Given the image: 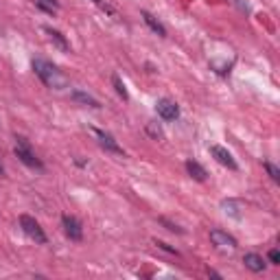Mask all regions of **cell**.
<instances>
[{"label": "cell", "instance_id": "obj_1", "mask_svg": "<svg viewBox=\"0 0 280 280\" xmlns=\"http://www.w3.org/2000/svg\"><path fill=\"white\" fill-rule=\"evenodd\" d=\"M33 70H35V75L42 79V84L46 88H53V90H62L68 86V79H66L64 72L57 68L55 64L46 62V59H35L33 62Z\"/></svg>", "mask_w": 280, "mask_h": 280}, {"label": "cell", "instance_id": "obj_2", "mask_svg": "<svg viewBox=\"0 0 280 280\" xmlns=\"http://www.w3.org/2000/svg\"><path fill=\"white\" fill-rule=\"evenodd\" d=\"M15 140H18V143H15V155H18V160L24 162V164H27V167H31V169L42 171V169H44V164H42V160H39L35 153L31 151L29 140H27V138H22V136H18Z\"/></svg>", "mask_w": 280, "mask_h": 280}, {"label": "cell", "instance_id": "obj_3", "mask_svg": "<svg viewBox=\"0 0 280 280\" xmlns=\"http://www.w3.org/2000/svg\"><path fill=\"white\" fill-rule=\"evenodd\" d=\"M20 228L24 230V234H27L29 238H33L35 243H39V245H44V243H46V234H44L42 226H39L33 217L22 215V217H20Z\"/></svg>", "mask_w": 280, "mask_h": 280}, {"label": "cell", "instance_id": "obj_4", "mask_svg": "<svg viewBox=\"0 0 280 280\" xmlns=\"http://www.w3.org/2000/svg\"><path fill=\"white\" fill-rule=\"evenodd\" d=\"M210 241H212V245H215L217 250H224V252L236 250V238L230 236L228 232H224V230H212V232H210Z\"/></svg>", "mask_w": 280, "mask_h": 280}, {"label": "cell", "instance_id": "obj_5", "mask_svg": "<svg viewBox=\"0 0 280 280\" xmlns=\"http://www.w3.org/2000/svg\"><path fill=\"white\" fill-rule=\"evenodd\" d=\"M62 226H64V232H66V236H68L70 241H81V238H84V228H81L79 219L70 217V215H64L62 217Z\"/></svg>", "mask_w": 280, "mask_h": 280}, {"label": "cell", "instance_id": "obj_6", "mask_svg": "<svg viewBox=\"0 0 280 280\" xmlns=\"http://www.w3.org/2000/svg\"><path fill=\"white\" fill-rule=\"evenodd\" d=\"M92 134L98 138V145L103 147L105 151H110V153H116V155H123L125 151H123V147L114 140V136H110L108 131H101V129H92Z\"/></svg>", "mask_w": 280, "mask_h": 280}, {"label": "cell", "instance_id": "obj_7", "mask_svg": "<svg viewBox=\"0 0 280 280\" xmlns=\"http://www.w3.org/2000/svg\"><path fill=\"white\" fill-rule=\"evenodd\" d=\"M155 110H158L160 118L164 121H175L179 116V108L175 101H171V98H160L158 103H155Z\"/></svg>", "mask_w": 280, "mask_h": 280}, {"label": "cell", "instance_id": "obj_8", "mask_svg": "<svg viewBox=\"0 0 280 280\" xmlns=\"http://www.w3.org/2000/svg\"><path fill=\"white\" fill-rule=\"evenodd\" d=\"M210 153H212V158H215L219 164H224V167L236 171V160L232 158V153H230V151L226 149V147H221V145H212V147H210Z\"/></svg>", "mask_w": 280, "mask_h": 280}, {"label": "cell", "instance_id": "obj_9", "mask_svg": "<svg viewBox=\"0 0 280 280\" xmlns=\"http://www.w3.org/2000/svg\"><path fill=\"white\" fill-rule=\"evenodd\" d=\"M140 15H143V20L147 22V27H149V29L155 33V35H160V37H167V29L162 27V22H160L158 18H153V15H151L149 11H143Z\"/></svg>", "mask_w": 280, "mask_h": 280}, {"label": "cell", "instance_id": "obj_10", "mask_svg": "<svg viewBox=\"0 0 280 280\" xmlns=\"http://www.w3.org/2000/svg\"><path fill=\"white\" fill-rule=\"evenodd\" d=\"M186 171H188V175H191L193 179H197V182H206V177H208L206 169L202 167L199 162H195V160H188L186 162Z\"/></svg>", "mask_w": 280, "mask_h": 280}, {"label": "cell", "instance_id": "obj_11", "mask_svg": "<svg viewBox=\"0 0 280 280\" xmlns=\"http://www.w3.org/2000/svg\"><path fill=\"white\" fill-rule=\"evenodd\" d=\"M243 263H245V267L252 269V271H256V274L265 269V258H263L261 254H245Z\"/></svg>", "mask_w": 280, "mask_h": 280}, {"label": "cell", "instance_id": "obj_12", "mask_svg": "<svg viewBox=\"0 0 280 280\" xmlns=\"http://www.w3.org/2000/svg\"><path fill=\"white\" fill-rule=\"evenodd\" d=\"M44 31H46V35L51 37V42H55L57 46L62 48V51H70V44H68V39L64 37V33H59L57 29H51V27H46Z\"/></svg>", "mask_w": 280, "mask_h": 280}, {"label": "cell", "instance_id": "obj_13", "mask_svg": "<svg viewBox=\"0 0 280 280\" xmlns=\"http://www.w3.org/2000/svg\"><path fill=\"white\" fill-rule=\"evenodd\" d=\"M72 98H75L77 103L88 105V108H101V105H98V101H96L94 96H90V94H86V92H81V90H75V92H72Z\"/></svg>", "mask_w": 280, "mask_h": 280}, {"label": "cell", "instance_id": "obj_14", "mask_svg": "<svg viewBox=\"0 0 280 280\" xmlns=\"http://www.w3.org/2000/svg\"><path fill=\"white\" fill-rule=\"evenodd\" d=\"M112 84H114V88H116L118 96H123V101H127V98H129V94H127L125 84H123V81H121V77H118V75H114V77H112Z\"/></svg>", "mask_w": 280, "mask_h": 280}, {"label": "cell", "instance_id": "obj_15", "mask_svg": "<svg viewBox=\"0 0 280 280\" xmlns=\"http://www.w3.org/2000/svg\"><path fill=\"white\" fill-rule=\"evenodd\" d=\"M263 167H265V171L269 173V177L274 179V182H278V179H280V171L274 167V164H271V162H265V164H263Z\"/></svg>", "mask_w": 280, "mask_h": 280}, {"label": "cell", "instance_id": "obj_16", "mask_svg": "<svg viewBox=\"0 0 280 280\" xmlns=\"http://www.w3.org/2000/svg\"><path fill=\"white\" fill-rule=\"evenodd\" d=\"M224 208H226V212H230V215H232V217H241V215H238V206L234 204V202H224Z\"/></svg>", "mask_w": 280, "mask_h": 280}, {"label": "cell", "instance_id": "obj_17", "mask_svg": "<svg viewBox=\"0 0 280 280\" xmlns=\"http://www.w3.org/2000/svg\"><path fill=\"white\" fill-rule=\"evenodd\" d=\"M160 224H162V226H167V230H171V232H177V234H182V232H184L182 228H177L175 224H171V221H169V219H164V217L160 219Z\"/></svg>", "mask_w": 280, "mask_h": 280}, {"label": "cell", "instance_id": "obj_18", "mask_svg": "<svg viewBox=\"0 0 280 280\" xmlns=\"http://www.w3.org/2000/svg\"><path fill=\"white\" fill-rule=\"evenodd\" d=\"M155 245H158V248H160V250H164V252H169V254H173V256H177V254H179V252H177L175 248H171V245H169V243H164V241H155Z\"/></svg>", "mask_w": 280, "mask_h": 280}, {"label": "cell", "instance_id": "obj_19", "mask_svg": "<svg viewBox=\"0 0 280 280\" xmlns=\"http://www.w3.org/2000/svg\"><path fill=\"white\" fill-rule=\"evenodd\" d=\"M147 131H149L153 138H162V129L155 127V123H149V125H147Z\"/></svg>", "mask_w": 280, "mask_h": 280}, {"label": "cell", "instance_id": "obj_20", "mask_svg": "<svg viewBox=\"0 0 280 280\" xmlns=\"http://www.w3.org/2000/svg\"><path fill=\"white\" fill-rule=\"evenodd\" d=\"M269 261L274 263V265H278V263H280V254H278V250H271V252H269Z\"/></svg>", "mask_w": 280, "mask_h": 280}, {"label": "cell", "instance_id": "obj_21", "mask_svg": "<svg viewBox=\"0 0 280 280\" xmlns=\"http://www.w3.org/2000/svg\"><path fill=\"white\" fill-rule=\"evenodd\" d=\"M92 3H94V5H98V7H101V9H105V11H110V7H108V5H105V3H103V0H92Z\"/></svg>", "mask_w": 280, "mask_h": 280}, {"label": "cell", "instance_id": "obj_22", "mask_svg": "<svg viewBox=\"0 0 280 280\" xmlns=\"http://www.w3.org/2000/svg\"><path fill=\"white\" fill-rule=\"evenodd\" d=\"M42 3H46V5H51V7H53V9H57V7H59V5H57V0H42Z\"/></svg>", "mask_w": 280, "mask_h": 280}, {"label": "cell", "instance_id": "obj_23", "mask_svg": "<svg viewBox=\"0 0 280 280\" xmlns=\"http://www.w3.org/2000/svg\"><path fill=\"white\" fill-rule=\"evenodd\" d=\"M5 175V167H3V164H0V177H3Z\"/></svg>", "mask_w": 280, "mask_h": 280}]
</instances>
